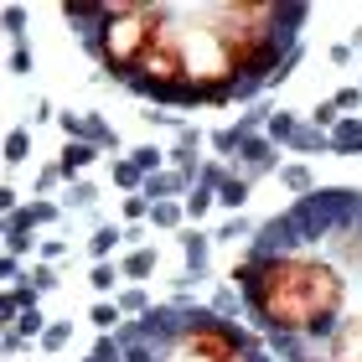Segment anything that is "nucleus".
<instances>
[{"label": "nucleus", "instance_id": "obj_6", "mask_svg": "<svg viewBox=\"0 0 362 362\" xmlns=\"http://www.w3.org/2000/svg\"><path fill=\"white\" fill-rule=\"evenodd\" d=\"M181 249H187V285L207 269V233L202 228H181Z\"/></svg>", "mask_w": 362, "mask_h": 362}, {"label": "nucleus", "instance_id": "obj_23", "mask_svg": "<svg viewBox=\"0 0 362 362\" xmlns=\"http://www.w3.org/2000/svg\"><path fill=\"white\" fill-rule=\"evenodd\" d=\"M26 285L37 290V295H47V290H57V269H52V264H42V259H37V269L26 274Z\"/></svg>", "mask_w": 362, "mask_h": 362}, {"label": "nucleus", "instance_id": "obj_8", "mask_svg": "<svg viewBox=\"0 0 362 362\" xmlns=\"http://www.w3.org/2000/svg\"><path fill=\"white\" fill-rule=\"evenodd\" d=\"M332 151H337V156H357V151H362V114L337 119V129H332Z\"/></svg>", "mask_w": 362, "mask_h": 362}, {"label": "nucleus", "instance_id": "obj_28", "mask_svg": "<svg viewBox=\"0 0 362 362\" xmlns=\"http://www.w3.org/2000/svg\"><path fill=\"white\" fill-rule=\"evenodd\" d=\"M114 279H119V269H114V264H93V269H88V285H93V290H114Z\"/></svg>", "mask_w": 362, "mask_h": 362}, {"label": "nucleus", "instance_id": "obj_3", "mask_svg": "<svg viewBox=\"0 0 362 362\" xmlns=\"http://www.w3.org/2000/svg\"><path fill=\"white\" fill-rule=\"evenodd\" d=\"M321 362H362V316H347L326 341H305Z\"/></svg>", "mask_w": 362, "mask_h": 362}, {"label": "nucleus", "instance_id": "obj_12", "mask_svg": "<svg viewBox=\"0 0 362 362\" xmlns=\"http://www.w3.org/2000/svg\"><path fill=\"white\" fill-rule=\"evenodd\" d=\"M83 140L93 145V151H114V145H119V140H114V129H109V119H104V114H83Z\"/></svg>", "mask_w": 362, "mask_h": 362}, {"label": "nucleus", "instance_id": "obj_21", "mask_svg": "<svg viewBox=\"0 0 362 362\" xmlns=\"http://www.w3.org/2000/svg\"><path fill=\"white\" fill-rule=\"evenodd\" d=\"M31 156V135L26 129H11L6 135V166H16V160H26Z\"/></svg>", "mask_w": 362, "mask_h": 362}, {"label": "nucleus", "instance_id": "obj_4", "mask_svg": "<svg viewBox=\"0 0 362 362\" xmlns=\"http://www.w3.org/2000/svg\"><path fill=\"white\" fill-rule=\"evenodd\" d=\"M238 160H249V166L238 171L243 181L269 176V171H274V140H269V135H249V140H243V151H238Z\"/></svg>", "mask_w": 362, "mask_h": 362}, {"label": "nucleus", "instance_id": "obj_15", "mask_svg": "<svg viewBox=\"0 0 362 362\" xmlns=\"http://www.w3.org/2000/svg\"><path fill=\"white\" fill-rule=\"evenodd\" d=\"M151 223L160 228V233H171V228L187 223V207H181V202H156V207H151Z\"/></svg>", "mask_w": 362, "mask_h": 362}, {"label": "nucleus", "instance_id": "obj_37", "mask_svg": "<svg viewBox=\"0 0 362 362\" xmlns=\"http://www.w3.org/2000/svg\"><path fill=\"white\" fill-rule=\"evenodd\" d=\"M52 181H62V176H57V166H47V171H37V192H47V187H52Z\"/></svg>", "mask_w": 362, "mask_h": 362}, {"label": "nucleus", "instance_id": "obj_19", "mask_svg": "<svg viewBox=\"0 0 362 362\" xmlns=\"http://www.w3.org/2000/svg\"><path fill=\"white\" fill-rule=\"evenodd\" d=\"M68 341H73V321H52L47 337H42V352H62Z\"/></svg>", "mask_w": 362, "mask_h": 362}, {"label": "nucleus", "instance_id": "obj_29", "mask_svg": "<svg viewBox=\"0 0 362 362\" xmlns=\"http://www.w3.org/2000/svg\"><path fill=\"white\" fill-rule=\"evenodd\" d=\"M68 207H93V181H73V192H68Z\"/></svg>", "mask_w": 362, "mask_h": 362}, {"label": "nucleus", "instance_id": "obj_31", "mask_svg": "<svg viewBox=\"0 0 362 362\" xmlns=\"http://www.w3.org/2000/svg\"><path fill=\"white\" fill-rule=\"evenodd\" d=\"M238 300H243V295H238V290H223V295H218V300H212V310H218V316L228 321V316H233V310H238Z\"/></svg>", "mask_w": 362, "mask_h": 362}, {"label": "nucleus", "instance_id": "obj_5", "mask_svg": "<svg viewBox=\"0 0 362 362\" xmlns=\"http://www.w3.org/2000/svg\"><path fill=\"white\" fill-rule=\"evenodd\" d=\"M93 145L88 140H68V145H62V156H57V176L62 181H83V171L93 166Z\"/></svg>", "mask_w": 362, "mask_h": 362}, {"label": "nucleus", "instance_id": "obj_7", "mask_svg": "<svg viewBox=\"0 0 362 362\" xmlns=\"http://www.w3.org/2000/svg\"><path fill=\"white\" fill-rule=\"evenodd\" d=\"M37 300H42V295L31 290L26 279H21L16 290H6V300H0V316H6V326H16V321L26 316V310H37Z\"/></svg>", "mask_w": 362, "mask_h": 362}, {"label": "nucleus", "instance_id": "obj_33", "mask_svg": "<svg viewBox=\"0 0 362 362\" xmlns=\"http://www.w3.org/2000/svg\"><path fill=\"white\" fill-rule=\"evenodd\" d=\"M243 233H249V223H243V218H228V223L218 228V238H223V243H233V238H243Z\"/></svg>", "mask_w": 362, "mask_h": 362}, {"label": "nucleus", "instance_id": "obj_2", "mask_svg": "<svg viewBox=\"0 0 362 362\" xmlns=\"http://www.w3.org/2000/svg\"><path fill=\"white\" fill-rule=\"evenodd\" d=\"M160 31V6L156 0H109V21L98 26V37L88 42V52L98 57L114 83H129L145 57V47Z\"/></svg>", "mask_w": 362, "mask_h": 362}, {"label": "nucleus", "instance_id": "obj_11", "mask_svg": "<svg viewBox=\"0 0 362 362\" xmlns=\"http://www.w3.org/2000/svg\"><path fill=\"white\" fill-rule=\"evenodd\" d=\"M295 129H300V114L274 109V114H269V124H264V135H269L274 145H290V140H295Z\"/></svg>", "mask_w": 362, "mask_h": 362}, {"label": "nucleus", "instance_id": "obj_17", "mask_svg": "<svg viewBox=\"0 0 362 362\" xmlns=\"http://www.w3.org/2000/svg\"><path fill=\"white\" fill-rule=\"evenodd\" d=\"M243 124H228V129H218V135H212V145H218V156H228V160H238V151H243Z\"/></svg>", "mask_w": 362, "mask_h": 362}, {"label": "nucleus", "instance_id": "obj_10", "mask_svg": "<svg viewBox=\"0 0 362 362\" xmlns=\"http://www.w3.org/2000/svg\"><path fill=\"white\" fill-rule=\"evenodd\" d=\"M181 207H187V223H202L207 212L218 207V192H212V187H202V181H197V187L187 192V202H181Z\"/></svg>", "mask_w": 362, "mask_h": 362}, {"label": "nucleus", "instance_id": "obj_9", "mask_svg": "<svg viewBox=\"0 0 362 362\" xmlns=\"http://www.w3.org/2000/svg\"><path fill=\"white\" fill-rule=\"evenodd\" d=\"M124 243V233L114 223H104V228H93V238H88V254H93V264H109V254Z\"/></svg>", "mask_w": 362, "mask_h": 362}, {"label": "nucleus", "instance_id": "obj_22", "mask_svg": "<svg viewBox=\"0 0 362 362\" xmlns=\"http://www.w3.org/2000/svg\"><path fill=\"white\" fill-rule=\"evenodd\" d=\"M119 316H124V310H119V305H109V300H98V305L88 310V321L98 326V332H114V326H119Z\"/></svg>", "mask_w": 362, "mask_h": 362}, {"label": "nucleus", "instance_id": "obj_36", "mask_svg": "<svg viewBox=\"0 0 362 362\" xmlns=\"http://www.w3.org/2000/svg\"><path fill=\"white\" fill-rule=\"evenodd\" d=\"M16 274H21V264H16V254H0V279H11V285H16Z\"/></svg>", "mask_w": 362, "mask_h": 362}, {"label": "nucleus", "instance_id": "obj_35", "mask_svg": "<svg viewBox=\"0 0 362 362\" xmlns=\"http://www.w3.org/2000/svg\"><path fill=\"white\" fill-rule=\"evenodd\" d=\"M6 26L16 31V37H21V26H26V11H21V6H6Z\"/></svg>", "mask_w": 362, "mask_h": 362}, {"label": "nucleus", "instance_id": "obj_30", "mask_svg": "<svg viewBox=\"0 0 362 362\" xmlns=\"http://www.w3.org/2000/svg\"><path fill=\"white\" fill-rule=\"evenodd\" d=\"M31 218H37V228H47V223L62 218V207H57V202H31Z\"/></svg>", "mask_w": 362, "mask_h": 362}, {"label": "nucleus", "instance_id": "obj_24", "mask_svg": "<svg viewBox=\"0 0 362 362\" xmlns=\"http://www.w3.org/2000/svg\"><path fill=\"white\" fill-rule=\"evenodd\" d=\"M337 119H341V114H337V104H332V98H321V104L310 109V124H316V129H326V135L337 129Z\"/></svg>", "mask_w": 362, "mask_h": 362}, {"label": "nucleus", "instance_id": "obj_14", "mask_svg": "<svg viewBox=\"0 0 362 362\" xmlns=\"http://www.w3.org/2000/svg\"><path fill=\"white\" fill-rule=\"evenodd\" d=\"M243 202H249V181H243V176H228L223 187H218V207L243 212Z\"/></svg>", "mask_w": 362, "mask_h": 362}, {"label": "nucleus", "instance_id": "obj_20", "mask_svg": "<svg viewBox=\"0 0 362 362\" xmlns=\"http://www.w3.org/2000/svg\"><path fill=\"white\" fill-rule=\"evenodd\" d=\"M129 160H135L145 176H160V160H171V156H160L156 145H140V151H129Z\"/></svg>", "mask_w": 362, "mask_h": 362}, {"label": "nucleus", "instance_id": "obj_26", "mask_svg": "<svg viewBox=\"0 0 362 362\" xmlns=\"http://www.w3.org/2000/svg\"><path fill=\"white\" fill-rule=\"evenodd\" d=\"M151 207H156V202L140 192V197H129V202L119 207V218H124V223H140V218H151Z\"/></svg>", "mask_w": 362, "mask_h": 362}, {"label": "nucleus", "instance_id": "obj_38", "mask_svg": "<svg viewBox=\"0 0 362 362\" xmlns=\"http://www.w3.org/2000/svg\"><path fill=\"white\" fill-rule=\"evenodd\" d=\"M357 52H362V26H357Z\"/></svg>", "mask_w": 362, "mask_h": 362}, {"label": "nucleus", "instance_id": "obj_32", "mask_svg": "<svg viewBox=\"0 0 362 362\" xmlns=\"http://www.w3.org/2000/svg\"><path fill=\"white\" fill-rule=\"evenodd\" d=\"M11 73H31V52H26V42H16V47H11Z\"/></svg>", "mask_w": 362, "mask_h": 362}, {"label": "nucleus", "instance_id": "obj_16", "mask_svg": "<svg viewBox=\"0 0 362 362\" xmlns=\"http://www.w3.org/2000/svg\"><path fill=\"white\" fill-rule=\"evenodd\" d=\"M119 310H124V316H140V321H145L156 305H151V295H145L140 285H129V290H119Z\"/></svg>", "mask_w": 362, "mask_h": 362}, {"label": "nucleus", "instance_id": "obj_34", "mask_svg": "<svg viewBox=\"0 0 362 362\" xmlns=\"http://www.w3.org/2000/svg\"><path fill=\"white\" fill-rule=\"evenodd\" d=\"M37 254H42V264H57V259L68 254V243H62V238H52V243H42Z\"/></svg>", "mask_w": 362, "mask_h": 362}, {"label": "nucleus", "instance_id": "obj_25", "mask_svg": "<svg viewBox=\"0 0 362 362\" xmlns=\"http://www.w3.org/2000/svg\"><path fill=\"white\" fill-rule=\"evenodd\" d=\"M332 104H337V114H357V109H362V83L337 88V93H332Z\"/></svg>", "mask_w": 362, "mask_h": 362}, {"label": "nucleus", "instance_id": "obj_1", "mask_svg": "<svg viewBox=\"0 0 362 362\" xmlns=\"http://www.w3.org/2000/svg\"><path fill=\"white\" fill-rule=\"evenodd\" d=\"M233 290L254 326L274 341H326L347 310V279L337 264L310 254H259L249 249L233 264Z\"/></svg>", "mask_w": 362, "mask_h": 362}, {"label": "nucleus", "instance_id": "obj_27", "mask_svg": "<svg viewBox=\"0 0 362 362\" xmlns=\"http://www.w3.org/2000/svg\"><path fill=\"white\" fill-rule=\"evenodd\" d=\"M47 326H52V321H42V310H26V316L16 321V332H21V337H37V341H42V337H47Z\"/></svg>", "mask_w": 362, "mask_h": 362}, {"label": "nucleus", "instance_id": "obj_18", "mask_svg": "<svg viewBox=\"0 0 362 362\" xmlns=\"http://www.w3.org/2000/svg\"><path fill=\"white\" fill-rule=\"evenodd\" d=\"M279 181H285L290 192H300V197H310V192H316V176H310V166H300V160L279 171Z\"/></svg>", "mask_w": 362, "mask_h": 362}, {"label": "nucleus", "instance_id": "obj_13", "mask_svg": "<svg viewBox=\"0 0 362 362\" xmlns=\"http://www.w3.org/2000/svg\"><path fill=\"white\" fill-rule=\"evenodd\" d=\"M156 259H160L156 249H135V254H124L119 274H124V279H151V274H156Z\"/></svg>", "mask_w": 362, "mask_h": 362}]
</instances>
